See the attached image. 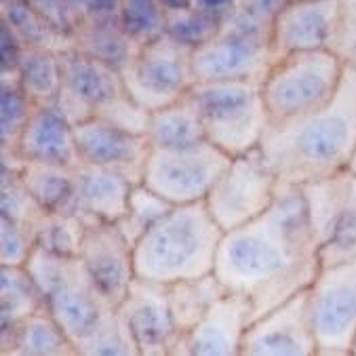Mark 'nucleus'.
Segmentation results:
<instances>
[{
  "label": "nucleus",
  "mask_w": 356,
  "mask_h": 356,
  "mask_svg": "<svg viewBox=\"0 0 356 356\" xmlns=\"http://www.w3.org/2000/svg\"><path fill=\"white\" fill-rule=\"evenodd\" d=\"M321 268L302 188L278 186L259 218L224 232L213 274L226 291L245 296L259 318L310 289Z\"/></svg>",
  "instance_id": "1"
},
{
  "label": "nucleus",
  "mask_w": 356,
  "mask_h": 356,
  "mask_svg": "<svg viewBox=\"0 0 356 356\" xmlns=\"http://www.w3.org/2000/svg\"><path fill=\"white\" fill-rule=\"evenodd\" d=\"M259 150L278 186H306L350 169L356 152V65L346 63L339 91L325 108L270 122Z\"/></svg>",
  "instance_id": "2"
},
{
  "label": "nucleus",
  "mask_w": 356,
  "mask_h": 356,
  "mask_svg": "<svg viewBox=\"0 0 356 356\" xmlns=\"http://www.w3.org/2000/svg\"><path fill=\"white\" fill-rule=\"evenodd\" d=\"M222 236L204 202L175 204L133 245L135 276L171 284L211 274Z\"/></svg>",
  "instance_id": "3"
},
{
  "label": "nucleus",
  "mask_w": 356,
  "mask_h": 356,
  "mask_svg": "<svg viewBox=\"0 0 356 356\" xmlns=\"http://www.w3.org/2000/svg\"><path fill=\"white\" fill-rule=\"evenodd\" d=\"M26 268L40 289L47 308L81 356V348L116 316V306L97 291L79 257H61L34 247Z\"/></svg>",
  "instance_id": "4"
},
{
  "label": "nucleus",
  "mask_w": 356,
  "mask_h": 356,
  "mask_svg": "<svg viewBox=\"0 0 356 356\" xmlns=\"http://www.w3.org/2000/svg\"><path fill=\"white\" fill-rule=\"evenodd\" d=\"M186 97L200 118L207 141L230 159L259 148L270 127L259 81L196 83Z\"/></svg>",
  "instance_id": "5"
},
{
  "label": "nucleus",
  "mask_w": 356,
  "mask_h": 356,
  "mask_svg": "<svg viewBox=\"0 0 356 356\" xmlns=\"http://www.w3.org/2000/svg\"><path fill=\"white\" fill-rule=\"evenodd\" d=\"M346 61L333 51L291 53L272 61L261 81L270 122H289L325 108L339 91Z\"/></svg>",
  "instance_id": "6"
},
{
  "label": "nucleus",
  "mask_w": 356,
  "mask_h": 356,
  "mask_svg": "<svg viewBox=\"0 0 356 356\" xmlns=\"http://www.w3.org/2000/svg\"><path fill=\"white\" fill-rule=\"evenodd\" d=\"M274 61L270 30L241 13L226 17L222 32L192 51L196 83L211 81H264Z\"/></svg>",
  "instance_id": "7"
},
{
  "label": "nucleus",
  "mask_w": 356,
  "mask_h": 356,
  "mask_svg": "<svg viewBox=\"0 0 356 356\" xmlns=\"http://www.w3.org/2000/svg\"><path fill=\"white\" fill-rule=\"evenodd\" d=\"M122 85L148 112L184 99L196 85L192 49L181 47L167 34L139 44L133 61L122 70Z\"/></svg>",
  "instance_id": "8"
},
{
  "label": "nucleus",
  "mask_w": 356,
  "mask_h": 356,
  "mask_svg": "<svg viewBox=\"0 0 356 356\" xmlns=\"http://www.w3.org/2000/svg\"><path fill=\"white\" fill-rule=\"evenodd\" d=\"M323 266L356 257V173L346 169L300 186Z\"/></svg>",
  "instance_id": "9"
},
{
  "label": "nucleus",
  "mask_w": 356,
  "mask_h": 356,
  "mask_svg": "<svg viewBox=\"0 0 356 356\" xmlns=\"http://www.w3.org/2000/svg\"><path fill=\"white\" fill-rule=\"evenodd\" d=\"M230 161L226 152L207 139L179 150L150 148L141 184L171 204L204 202Z\"/></svg>",
  "instance_id": "10"
},
{
  "label": "nucleus",
  "mask_w": 356,
  "mask_h": 356,
  "mask_svg": "<svg viewBox=\"0 0 356 356\" xmlns=\"http://www.w3.org/2000/svg\"><path fill=\"white\" fill-rule=\"evenodd\" d=\"M318 356H352L356 337V257L323 266L308 289Z\"/></svg>",
  "instance_id": "11"
},
{
  "label": "nucleus",
  "mask_w": 356,
  "mask_h": 356,
  "mask_svg": "<svg viewBox=\"0 0 356 356\" xmlns=\"http://www.w3.org/2000/svg\"><path fill=\"white\" fill-rule=\"evenodd\" d=\"M278 181L259 148L234 156L204 204L224 232L241 228L259 218L274 202Z\"/></svg>",
  "instance_id": "12"
},
{
  "label": "nucleus",
  "mask_w": 356,
  "mask_h": 356,
  "mask_svg": "<svg viewBox=\"0 0 356 356\" xmlns=\"http://www.w3.org/2000/svg\"><path fill=\"white\" fill-rule=\"evenodd\" d=\"M59 61L61 89L55 104L74 124L97 116L127 91L118 70L85 55L76 47L59 51Z\"/></svg>",
  "instance_id": "13"
},
{
  "label": "nucleus",
  "mask_w": 356,
  "mask_h": 356,
  "mask_svg": "<svg viewBox=\"0 0 356 356\" xmlns=\"http://www.w3.org/2000/svg\"><path fill=\"white\" fill-rule=\"evenodd\" d=\"M116 312L137 346L139 356H173L181 333L169 308L167 284L135 276Z\"/></svg>",
  "instance_id": "14"
},
{
  "label": "nucleus",
  "mask_w": 356,
  "mask_h": 356,
  "mask_svg": "<svg viewBox=\"0 0 356 356\" xmlns=\"http://www.w3.org/2000/svg\"><path fill=\"white\" fill-rule=\"evenodd\" d=\"M241 356H318L308 289L255 318L245 333Z\"/></svg>",
  "instance_id": "15"
},
{
  "label": "nucleus",
  "mask_w": 356,
  "mask_h": 356,
  "mask_svg": "<svg viewBox=\"0 0 356 356\" xmlns=\"http://www.w3.org/2000/svg\"><path fill=\"white\" fill-rule=\"evenodd\" d=\"M337 24L339 0H289L270 28L274 59L304 51H331Z\"/></svg>",
  "instance_id": "16"
},
{
  "label": "nucleus",
  "mask_w": 356,
  "mask_h": 356,
  "mask_svg": "<svg viewBox=\"0 0 356 356\" xmlns=\"http://www.w3.org/2000/svg\"><path fill=\"white\" fill-rule=\"evenodd\" d=\"M253 321V304L241 293L226 291L194 329L181 335L173 356H241L245 333Z\"/></svg>",
  "instance_id": "17"
},
{
  "label": "nucleus",
  "mask_w": 356,
  "mask_h": 356,
  "mask_svg": "<svg viewBox=\"0 0 356 356\" xmlns=\"http://www.w3.org/2000/svg\"><path fill=\"white\" fill-rule=\"evenodd\" d=\"M74 137L81 163L116 171L131 184H141L150 156L146 135L129 133L102 118H89L74 124Z\"/></svg>",
  "instance_id": "18"
},
{
  "label": "nucleus",
  "mask_w": 356,
  "mask_h": 356,
  "mask_svg": "<svg viewBox=\"0 0 356 356\" xmlns=\"http://www.w3.org/2000/svg\"><path fill=\"white\" fill-rule=\"evenodd\" d=\"M79 259L97 291L112 306H118L135 280L133 245L124 238L120 228L116 224L87 226Z\"/></svg>",
  "instance_id": "19"
},
{
  "label": "nucleus",
  "mask_w": 356,
  "mask_h": 356,
  "mask_svg": "<svg viewBox=\"0 0 356 356\" xmlns=\"http://www.w3.org/2000/svg\"><path fill=\"white\" fill-rule=\"evenodd\" d=\"M15 154L24 163H42V165H59L74 169L81 165L74 122L70 120L59 106L53 104H36L17 146Z\"/></svg>",
  "instance_id": "20"
},
{
  "label": "nucleus",
  "mask_w": 356,
  "mask_h": 356,
  "mask_svg": "<svg viewBox=\"0 0 356 356\" xmlns=\"http://www.w3.org/2000/svg\"><path fill=\"white\" fill-rule=\"evenodd\" d=\"M131 184L124 175L81 163L74 167V202L72 213L87 226L116 224L127 211Z\"/></svg>",
  "instance_id": "21"
},
{
  "label": "nucleus",
  "mask_w": 356,
  "mask_h": 356,
  "mask_svg": "<svg viewBox=\"0 0 356 356\" xmlns=\"http://www.w3.org/2000/svg\"><path fill=\"white\" fill-rule=\"evenodd\" d=\"M44 306L26 266H0V346H7L17 327Z\"/></svg>",
  "instance_id": "22"
},
{
  "label": "nucleus",
  "mask_w": 356,
  "mask_h": 356,
  "mask_svg": "<svg viewBox=\"0 0 356 356\" xmlns=\"http://www.w3.org/2000/svg\"><path fill=\"white\" fill-rule=\"evenodd\" d=\"M0 352L3 356H79L76 346L47 306L28 316Z\"/></svg>",
  "instance_id": "23"
},
{
  "label": "nucleus",
  "mask_w": 356,
  "mask_h": 356,
  "mask_svg": "<svg viewBox=\"0 0 356 356\" xmlns=\"http://www.w3.org/2000/svg\"><path fill=\"white\" fill-rule=\"evenodd\" d=\"M72 47L89 57H95L122 74V70L133 61L139 51L135 42L120 26V22H93L81 19L72 32Z\"/></svg>",
  "instance_id": "24"
},
{
  "label": "nucleus",
  "mask_w": 356,
  "mask_h": 356,
  "mask_svg": "<svg viewBox=\"0 0 356 356\" xmlns=\"http://www.w3.org/2000/svg\"><path fill=\"white\" fill-rule=\"evenodd\" d=\"M150 148L179 150L204 141L200 118L188 97L150 112V124L146 131Z\"/></svg>",
  "instance_id": "25"
},
{
  "label": "nucleus",
  "mask_w": 356,
  "mask_h": 356,
  "mask_svg": "<svg viewBox=\"0 0 356 356\" xmlns=\"http://www.w3.org/2000/svg\"><path fill=\"white\" fill-rule=\"evenodd\" d=\"M224 293H226L224 284L213 272L198 276V278H186V280L167 284L169 308H171L177 331L186 335L190 329H194V325Z\"/></svg>",
  "instance_id": "26"
},
{
  "label": "nucleus",
  "mask_w": 356,
  "mask_h": 356,
  "mask_svg": "<svg viewBox=\"0 0 356 356\" xmlns=\"http://www.w3.org/2000/svg\"><path fill=\"white\" fill-rule=\"evenodd\" d=\"M22 179L47 213H72L74 202V169L22 161Z\"/></svg>",
  "instance_id": "27"
},
{
  "label": "nucleus",
  "mask_w": 356,
  "mask_h": 356,
  "mask_svg": "<svg viewBox=\"0 0 356 356\" xmlns=\"http://www.w3.org/2000/svg\"><path fill=\"white\" fill-rule=\"evenodd\" d=\"M0 15L17 32L26 47H47L53 51L72 47V38L59 32L28 0H0Z\"/></svg>",
  "instance_id": "28"
},
{
  "label": "nucleus",
  "mask_w": 356,
  "mask_h": 356,
  "mask_svg": "<svg viewBox=\"0 0 356 356\" xmlns=\"http://www.w3.org/2000/svg\"><path fill=\"white\" fill-rule=\"evenodd\" d=\"M17 76L36 104L57 102L61 89V61L59 51L47 47H26Z\"/></svg>",
  "instance_id": "29"
},
{
  "label": "nucleus",
  "mask_w": 356,
  "mask_h": 356,
  "mask_svg": "<svg viewBox=\"0 0 356 356\" xmlns=\"http://www.w3.org/2000/svg\"><path fill=\"white\" fill-rule=\"evenodd\" d=\"M36 108L17 74H0V150L15 152L17 141Z\"/></svg>",
  "instance_id": "30"
},
{
  "label": "nucleus",
  "mask_w": 356,
  "mask_h": 356,
  "mask_svg": "<svg viewBox=\"0 0 356 356\" xmlns=\"http://www.w3.org/2000/svg\"><path fill=\"white\" fill-rule=\"evenodd\" d=\"M87 224L74 213H42L34 236L36 247L61 255V257H79Z\"/></svg>",
  "instance_id": "31"
},
{
  "label": "nucleus",
  "mask_w": 356,
  "mask_h": 356,
  "mask_svg": "<svg viewBox=\"0 0 356 356\" xmlns=\"http://www.w3.org/2000/svg\"><path fill=\"white\" fill-rule=\"evenodd\" d=\"M173 207L175 204L165 200L161 194H156L148 186L135 184L129 194L124 216L116 222V226L120 228L124 238L131 245H135L156 222H161Z\"/></svg>",
  "instance_id": "32"
},
{
  "label": "nucleus",
  "mask_w": 356,
  "mask_h": 356,
  "mask_svg": "<svg viewBox=\"0 0 356 356\" xmlns=\"http://www.w3.org/2000/svg\"><path fill=\"white\" fill-rule=\"evenodd\" d=\"M224 22L226 19L216 15V13H209V11H202L198 7H192L188 11L167 13L163 34H167L169 38L179 42L181 47H188L194 51V49H198V47H202L209 40L216 38L222 32Z\"/></svg>",
  "instance_id": "33"
},
{
  "label": "nucleus",
  "mask_w": 356,
  "mask_h": 356,
  "mask_svg": "<svg viewBox=\"0 0 356 356\" xmlns=\"http://www.w3.org/2000/svg\"><path fill=\"white\" fill-rule=\"evenodd\" d=\"M165 15L159 0H122L120 26L135 42L144 44L163 34Z\"/></svg>",
  "instance_id": "34"
},
{
  "label": "nucleus",
  "mask_w": 356,
  "mask_h": 356,
  "mask_svg": "<svg viewBox=\"0 0 356 356\" xmlns=\"http://www.w3.org/2000/svg\"><path fill=\"white\" fill-rule=\"evenodd\" d=\"M81 356H139V350L116 312V316L81 348Z\"/></svg>",
  "instance_id": "35"
},
{
  "label": "nucleus",
  "mask_w": 356,
  "mask_h": 356,
  "mask_svg": "<svg viewBox=\"0 0 356 356\" xmlns=\"http://www.w3.org/2000/svg\"><path fill=\"white\" fill-rule=\"evenodd\" d=\"M36 247L34 232L7 218H0V266H26Z\"/></svg>",
  "instance_id": "36"
},
{
  "label": "nucleus",
  "mask_w": 356,
  "mask_h": 356,
  "mask_svg": "<svg viewBox=\"0 0 356 356\" xmlns=\"http://www.w3.org/2000/svg\"><path fill=\"white\" fill-rule=\"evenodd\" d=\"M93 118H102L118 129H124L129 133L135 135H146L148 124H150V112L139 106L127 91L122 95H118L112 104H108L97 116Z\"/></svg>",
  "instance_id": "37"
},
{
  "label": "nucleus",
  "mask_w": 356,
  "mask_h": 356,
  "mask_svg": "<svg viewBox=\"0 0 356 356\" xmlns=\"http://www.w3.org/2000/svg\"><path fill=\"white\" fill-rule=\"evenodd\" d=\"M331 51L356 65V0H339V24Z\"/></svg>",
  "instance_id": "38"
},
{
  "label": "nucleus",
  "mask_w": 356,
  "mask_h": 356,
  "mask_svg": "<svg viewBox=\"0 0 356 356\" xmlns=\"http://www.w3.org/2000/svg\"><path fill=\"white\" fill-rule=\"evenodd\" d=\"M24 53V40L7 22L0 19V74H17Z\"/></svg>",
  "instance_id": "39"
},
{
  "label": "nucleus",
  "mask_w": 356,
  "mask_h": 356,
  "mask_svg": "<svg viewBox=\"0 0 356 356\" xmlns=\"http://www.w3.org/2000/svg\"><path fill=\"white\" fill-rule=\"evenodd\" d=\"M28 3L38 13H42L59 32H63L72 38V32H74L76 24L81 22V17L67 7L65 0H28Z\"/></svg>",
  "instance_id": "40"
},
{
  "label": "nucleus",
  "mask_w": 356,
  "mask_h": 356,
  "mask_svg": "<svg viewBox=\"0 0 356 356\" xmlns=\"http://www.w3.org/2000/svg\"><path fill=\"white\" fill-rule=\"evenodd\" d=\"M287 3L289 0H238L236 13H241L249 22L270 30L272 22L276 19V15L282 11V7Z\"/></svg>",
  "instance_id": "41"
},
{
  "label": "nucleus",
  "mask_w": 356,
  "mask_h": 356,
  "mask_svg": "<svg viewBox=\"0 0 356 356\" xmlns=\"http://www.w3.org/2000/svg\"><path fill=\"white\" fill-rule=\"evenodd\" d=\"M122 0H87L83 19L93 22H120Z\"/></svg>",
  "instance_id": "42"
},
{
  "label": "nucleus",
  "mask_w": 356,
  "mask_h": 356,
  "mask_svg": "<svg viewBox=\"0 0 356 356\" xmlns=\"http://www.w3.org/2000/svg\"><path fill=\"white\" fill-rule=\"evenodd\" d=\"M194 7L209 11V13H216L226 19L236 11L238 0H194Z\"/></svg>",
  "instance_id": "43"
},
{
  "label": "nucleus",
  "mask_w": 356,
  "mask_h": 356,
  "mask_svg": "<svg viewBox=\"0 0 356 356\" xmlns=\"http://www.w3.org/2000/svg\"><path fill=\"white\" fill-rule=\"evenodd\" d=\"M165 13H179L194 7V0H159Z\"/></svg>",
  "instance_id": "44"
},
{
  "label": "nucleus",
  "mask_w": 356,
  "mask_h": 356,
  "mask_svg": "<svg viewBox=\"0 0 356 356\" xmlns=\"http://www.w3.org/2000/svg\"><path fill=\"white\" fill-rule=\"evenodd\" d=\"M350 171H354V173H356V152H354V156H352V163H350Z\"/></svg>",
  "instance_id": "45"
},
{
  "label": "nucleus",
  "mask_w": 356,
  "mask_h": 356,
  "mask_svg": "<svg viewBox=\"0 0 356 356\" xmlns=\"http://www.w3.org/2000/svg\"><path fill=\"white\" fill-rule=\"evenodd\" d=\"M352 356H356V337H354V348H352Z\"/></svg>",
  "instance_id": "46"
}]
</instances>
